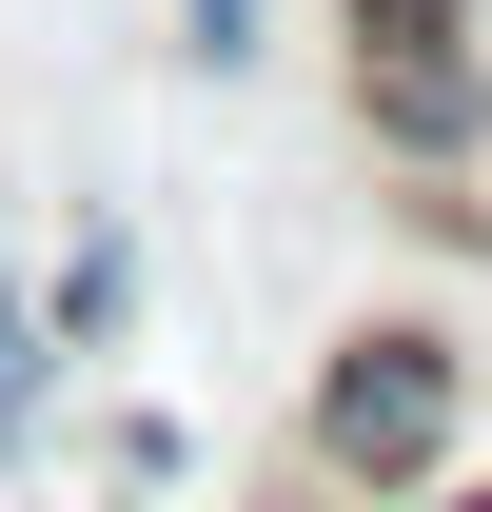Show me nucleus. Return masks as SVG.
I'll return each mask as SVG.
<instances>
[{
  "instance_id": "f257e3e1",
  "label": "nucleus",
  "mask_w": 492,
  "mask_h": 512,
  "mask_svg": "<svg viewBox=\"0 0 492 512\" xmlns=\"http://www.w3.org/2000/svg\"><path fill=\"white\" fill-rule=\"evenodd\" d=\"M473 335L453 316H355L296 355V414H276V473H315V493H433V473H473Z\"/></svg>"
},
{
  "instance_id": "f03ea898",
  "label": "nucleus",
  "mask_w": 492,
  "mask_h": 512,
  "mask_svg": "<svg viewBox=\"0 0 492 512\" xmlns=\"http://www.w3.org/2000/svg\"><path fill=\"white\" fill-rule=\"evenodd\" d=\"M335 99L374 178H473L492 158V0H335Z\"/></svg>"
},
{
  "instance_id": "7ed1b4c3",
  "label": "nucleus",
  "mask_w": 492,
  "mask_h": 512,
  "mask_svg": "<svg viewBox=\"0 0 492 512\" xmlns=\"http://www.w3.org/2000/svg\"><path fill=\"white\" fill-rule=\"evenodd\" d=\"M119 316H138V237H119V217H79V237H60V276H40L60 375H99V355H119Z\"/></svg>"
},
{
  "instance_id": "20e7f679",
  "label": "nucleus",
  "mask_w": 492,
  "mask_h": 512,
  "mask_svg": "<svg viewBox=\"0 0 492 512\" xmlns=\"http://www.w3.org/2000/svg\"><path fill=\"white\" fill-rule=\"evenodd\" d=\"M60 434V335H40V276H20V237H0V473Z\"/></svg>"
},
{
  "instance_id": "39448f33",
  "label": "nucleus",
  "mask_w": 492,
  "mask_h": 512,
  "mask_svg": "<svg viewBox=\"0 0 492 512\" xmlns=\"http://www.w3.org/2000/svg\"><path fill=\"white\" fill-rule=\"evenodd\" d=\"M276 60V0H178V79H256Z\"/></svg>"
},
{
  "instance_id": "423d86ee",
  "label": "nucleus",
  "mask_w": 492,
  "mask_h": 512,
  "mask_svg": "<svg viewBox=\"0 0 492 512\" xmlns=\"http://www.w3.org/2000/svg\"><path fill=\"white\" fill-rule=\"evenodd\" d=\"M99 473H119V493L158 512V493H178V473H197V434H178V414H158V394H119V434H99Z\"/></svg>"
},
{
  "instance_id": "0eeeda50",
  "label": "nucleus",
  "mask_w": 492,
  "mask_h": 512,
  "mask_svg": "<svg viewBox=\"0 0 492 512\" xmlns=\"http://www.w3.org/2000/svg\"><path fill=\"white\" fill-rule=\"evenodd\" d=\"M374 512H492V473H433V493H374Z\"/></svg>"
},
{
  "instance_id": "6e6552de",
  "label": "nucleus",
  "mask_w": 492,
  "mask_h": 512,
  "mask_svg": "<svg viewBox=\"0 0 492 512\" xmlns=\"http://www.w3.org/2000/svg\"><path fill=\"white\" fill-rule=\"evenodd\" d=\"M256 512H355V493H315V473H256Z\"/></svg>"
},
{
  "instance_id": "1a4fd4ad",
  "label": "nucleus",
  "mask_w": 492,
  "mask_h": 512,
  "mask_svg": "<svg viewBox=\"0 0 492 512\" xmlns=\"http://www.w3.org/2000/svg\"><path fill=\"white\" fill-rule=\"evenodd\" d=\"M119 512H138V493H119Z\"/></svg>"
}]
</instances>
